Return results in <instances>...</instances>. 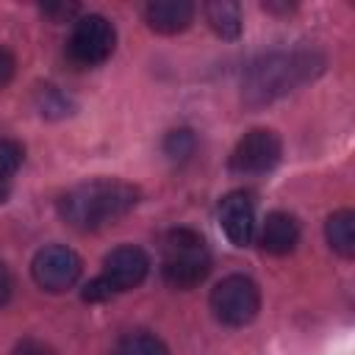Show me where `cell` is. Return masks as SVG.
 Masks as SVG:
<instances>
[{
	"label": "cell",
	"mask_w": 355,
	"mask_h": 355,
	"mask_svg": "<svg viewBox=\"0 0 355 355\" xmlns=\"http://www.w3.org/2000/svg\"><path fill=\"white\" fill-rule=\"evenodd\" d=\"M31 275L33 280L50 291V294H61L67 288H72L80 277V258L64 247V244H50V247H42L36 255H33V263H31Z\"/></svg>",
	"instance_id": "6"
},
{
	"label": "cell",
	"mask_w": 355,
	"mask_h": 355,
	"mask_svg": "<svg viewBox=\"0 0 355 355\" xmlns=\"http://www.w3.org/2000/svg\"><path fill=\"white\" fill-rule=\"evenodd\" d=\"M219 222L225 236L236 247H247L255 230V202L250 191H230L219 205Z\"/></svg>",
	"instance_id": "9"
},
{
	"label": "cell",
	"mask_w": 355,
	"mask_h": 355,
	"mask_svg": "<svg viewBox=\"0 0 355 355\" xmlns=\"http://www.w3.org/2000/svg\"><path fill=\"white\" fill-rule=\"evenodd\" d=\"M324 67L322 55L313 50H291V53H269L250 64L244 75V103L247 105H263L272 103L313 75H319Z\"/></svg>",
	"instance_id": "2"
},
{
	"label": "cell",
	"mask_w": 355,
	"mask_h": 355,
	"mask_svg": "<svg viewBox=\"0 0 355 355\" xmlns=\"http://www.w3.org/2000/svg\"><path fill=\"white\" fill-rule=\"evenodd\" d=\"M114 355H169V349L164 347L161 338L150 333H130L116 344Z\"/></svg>",
	"instance_id": "14"
},
{
	"label": "cell",
	"mask_w": 355,
	"mask_h": 355,
	"mask_svg": "<svg viewBox=\"0 0 355 355\" xmlns=\"http://www.w3.org/2000/svg\"><path fill=\"white\" fill-rule=\"evenodd\" d=\"M324 236L333 252H338L341 258H352L355 255V214L352 211L330 214L324 225Z\"/></svg>",
	"instance_id": "12"
},
{
	"label": "cell",
	"mask_w": 355,
	"mask_h": 355,
	"mask_svg": "<svg viewBox=\"0 0 355 355\" xmlns=\"http://www.w3.org/2000/svg\"><path fill=\"white\" fill-rule=\"evenodd\" d=\"M205 19L222 39H236L241 33V8L230 0H214L205 6Z\"/></svg>",
	"instance_id": "13"
},
{
	"label": "cell",
	"mask_w": 355,
	"mask_h": 355,
	"mask_svg": "<svg viewBox=\"0 0 355 355\" xmlns=\"http://www.w3.org/2000/svg\"><path fill=\"white\" fill-rule=\"evenodd\" d=\"M161 275L172 288L189 291L200 286L211 272V255L200 233L189 227H175L161 241Z\"/></svg>",
	"instance_id": "3"
},
{
	"label": "cell",
	"mask_w": 355,
	"mask_h": 355,
	"mask_svg": "<svg viewBox=\"0 0 355 355\" xmlns=\"http://www.w3.org/2000/svg\"><path fill=\"white\" fill-rule=\"evenodd\" d=\"M261 294L247 275H227L211 291V311L227 327H244L258 316Z\"/></svg>",
	"instance_id": "4"
},
{
	"label": "cell",
	"mask_w": 355,
	"mask_h": 355,
	"mask_svg": "<svg viewBox=\"0 0 355 355\" xmlns=\"http://www.w3.org/2000/svg\"><path fill=\"white\" fill-rule=\"evenodd\" d=\"M6 197H8V189H6V183L0 180V202H6Z\"/></svg>",
	"instance_id": "20"
},
{
	"label": "cell",
	"mask_w": 355,
	"mask_h": 355,
	"mask_svg": "<svg viewBox=\"0 0 355 355\" xmlns=\"http://www.w3.org/2000/svg\"><path fill=\"white\" fill-rule=\"evenodd\" d=\"M11 291H14V280H11V272L8 266L0 261V305H6L11 300Z\"/></svg>",
	"instance_id": "19"
},
{
	"label": "cell",
	"mask_w": 355,
	"mask_h": 355,
	"mask_svg": "<svg viewBox=\"0 0 355 355\" xmlns=\"http://www.w3.org/2000/svg\"><path fill=\"white\" fill-rule=\"evenodd\" d=\"M139 202V189L125 180L97 178L69 189L58 200V211L67 225L78 230H97L119 216H125Z\"/></svg>",
	"instance_id": "1"
},
{
	"label": "cell",
	"mask_w": 355,
	"mask_h": 355,
	"mask_svg": "<svg viewBox=\"0 0 355 355\" xmlns=\"http://www.w3.org/2000/svg\"><path fill=\"white\" fill-rule=\"evenodd\" d=\"M150 272V258L141 247H133V244H122L116 250H111L103 261V275L100 280L114 291H130L136 288Z\"/></svg>",
	"instance_id": "8"
},
{
	"label": "cell",
	"mask_w": 355,
	"mask_h": 355,
	"mask_svg": "<svg viewBox=\"0 0 355 355\" xmlns=\"http://www.w3.org/2000/svg\"><path fill=\"white\" fill-rule=\"evenodd\" d=\"M164 150L169 158H189L191 150H194V133L180 128V130H172L166 139H164Z\"/></svg>",
	"instance_id": "16"
},
{
	"label": "cell",
	"mask_w": 355,
	"mask_h": 355,
	"mask_svg": "<svg viewBox=\"0 0 355 355\" xmlns=\"http://www.w3.org/2000/svg\"><path fill=\"white\" fill-rule=\"evenodd\" d=\"M11 355H55V352L42 341H22V344H17V349Z\"/></svg>",
	"instance_id": "18"
},
{
	"label": "cell",
	"mask_w": 355,
	"mask_h": 355,
	"mask_svg": "<svg viewBox=\"0 0 355 355\" xmlns=\"http://www.w3.org/2000/svg\"><path fill=\"white\" fill-rule=\"evenodd\" d=\"M22 158H25L22 144L14 141V139H3L0 136V180H6L8 175H14L22 166Z\"/></svg>",
	"instance_id": "15"
},
{
	"label": "cell",
	"mask_w": 355,
	"mask_h": 355,
	"mask_svg": "<svg viewBox=\"0 0 355 355\" xmlns=\"http://www.w3.org/2000/svg\"><path fill=\"white\" fill-rule=\"evenodd\" d=\"M144 19L155 33L172 36V33H180L191 25L194 6L189 0H158V3H150L144 8Z\"/></svg>",
	"instance_id": "10"
},
{
	"label": "cell",
	"mask_w": 355,
	"mask_h": 355,
	"mask_svg": "<svg viewBox=\"0 0 355 355\" xmlns=\"http://www.w3.org/2000/svg\"><path fill=\"white\" fill-rule=\"evenodd\" d=\"M114 44H116L114 25L103 14H86L75 22L69 42H67V50H69V58L75 64L94 67V64H103L114 53Z\"/></svg>",
	"instance_id": "5"
},
{
	"label": "cell",
	"mask_w": 355,
	"mask_h": 355,
	"mask_svg": "<svg viewBox=\"0 0 355 355\" xmlns=\"http://www.w3.org/2000/svg\"><path fill=\"white\" fill-rule=\"evenodd\" d=\"M300 241V225L286 211H272L261 227V247L272 255H286Z\"/></svg>",
	"instance_id": "11"
},
{
	"label": "cell",
	"mask_w": 355,
	"mask_h": 355,
	"mask_svg": "<svg viewBox=\"0 0 355 355\" xmlns=\"http://www.w3.org/2000/svg\"><path fill=\"white\" fill-rule=\"evenodd\" d=\"M283 144L275 130L269 128H252L239 139V144L230 153V169L241 175H261L269 172L280 161Z\"/></svg>",
	"instance_id": "7"
},
{
	"label": "cell",
	"mask_w": 355,
	"mask_h": 355,
	"mask_svg": "<svg viewBox=\"0 0 355 355\" xmlns=\"http://www.w3.org/2000/svg\"><path fill=\"white\" fill-rule=\"evenodd\" d=\"M14 69H17V61H14V55H11L6 47H0V89H6V86L11 83V78H14Z\"/></svg>",
	"instance_id": "17"
}]
</instances>
